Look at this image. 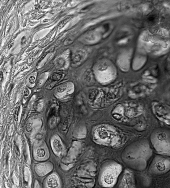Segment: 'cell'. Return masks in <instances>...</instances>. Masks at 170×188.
Instances as JSON below:
<instances>
[{
	"label": "cell",
	"instance_id": "obj_1",
	"mask_svg": "<svg viewBox=\"0 0 170 188\" xmlns=\"http://www.w3.org/2000/svg\"><path fill=\"white\" fill-rule=\"evenodd\" d=\"M151 142L158 153L170 155V137L165 133H157L151 138Z\"/></svg>",
	"mask_w": 170,
	"mask_h": 188
},
{
	"label": "cell",
	"instance_id": "obj_2",
	"mask_svg": "<svg viewBox=\"0 0 170 188\" xmlns=\"http://www.w3.org/2000/svg\"><path fill=\"white\" fill-rule=\"evenodd\" d=\"M121 171V167L120 165L113 164L108 166L105 169L103 175V179L104 184L107 186H113Z\"/></svg>",
	"mask_w": 170,
	"mask_h": 188
},
{
	"label": "cell",
	"instance_id": "obj_3",
	"mask_svg": "<svg viewBox=\"0 0 170 188\" xmlns=\"http://www.w3.org/2000/svg\"><path fill=\"white\" fill-rule=\"evenodd\" d=\"M121 188H136L135 178L132 171H125L121 183Z\"/></svg>",
	"mask_w": 170,
	"mask_h": 188
},
{
	"label": "cell",
	"instance_id": "obj_4",
	"mask_svg": "<svg viewBox=\"0 0 170 188\" xmlns=\"http://www.w3.org/2000/svg\"><path fill=\"white\" fill-rule=\"evenodd\" d=\"M170 160H159L155 164V168L160 172H164L170 168Z\"/></svg>",
	"mask_w": 170,
	"mask_h": 188
}]
</instances>
